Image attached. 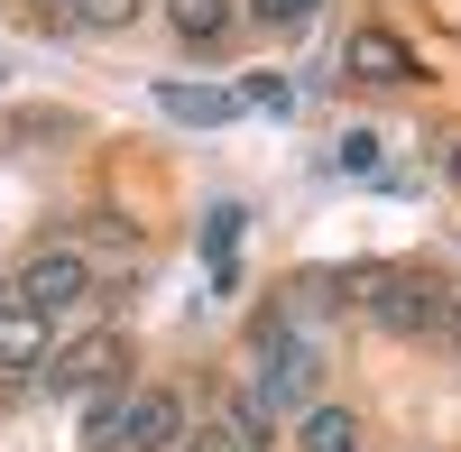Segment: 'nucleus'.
Returning a JSON list of instances; mask_svg holds the SVG:
<instances>
[{"mask_svg":"<svg viewBox=\"0 0 461 452\" xmlns=\"http://www.w3.org/2000/svg\"><path fill=\"white\" fill-rule=\"evenodd\" d=\"M443 277L434 268H378V277H360V314L378 323V332H397V342H425V332L443 323Z\"/></svg>","mask_w":461,"mask_h":452,"instance_id":"1","label":"nucleus"},{"mask_svg":"<svg viewBox=\"0 0 461 452\" xmlns=\"http://www.w3.org/2000/svg\"><path fill=\"white\" fill-rule=\"evenodd\" d=\"M10 305H28V314H47V323H65V314H84V305H93V258H84V249H37L28 268L10 277Z\"/></svg>","mask_w":461,"mask_h":452,"instance_id":"2","label":"nucleus"},{"mask_svg":"<svg viewBox=\"0 0 461 452\" xmlns=\"http://www.w3.org/2000/svg\"><path fill=\"white\" fill-rule=\"evenodd\" d=\"M258 406L267 416H304V406H314V351H304L277 314L258 323Z\"/></svg>","mask_w":461,"mask_h":452,"instance_id":"3","label":"nucleus"},{"mask_svg":"<svg viewBox=\"0 0 461 452\" xmlns=\"http://www.w3.org/2000/svg\"><path fill=\"white\" fill-rule=\"evenodd\" d=\"M111 369H130L121 332H84V342H65V351L37 360V379H47L56 397H93V388H111Z\"/></svg>","mask_w":461,"mask_h":452,"instance_id":"4","label":"nucleus"},{"mask_svg":"<svg viewBox=\"0 0 461 452\" xmlns=\"http://www.w3.org/2000/svg\"><path fill=\"white\" fill-rule=\"evenodd\" d=\"M185 397L176 388H130V425H121V452H176L185 443Z\"/></svg>","mask_w":461,"mask_h":452,"instance_id":"5","label":"nucleus"},{"mask_svg":"<svg viewBox=\"0 0 461 452\" xmlns=\"http://www.w3.org/2000/svg\"><path fill=\"white\" fill-rule=\"evenodd\" d=\"M341 65L360 74V84H415V47L397 28H351V47H341Z\"/></svg>","mask_w":461,"mask_h":452,"instance_id":"6","label":"nucleus"},{"mask_svg":"<svg viewBox=\"0 0 461 452\" xmlns=\"http://www.w3.org/2000/svg\"><path fill=\"white\" fill-rule=\"evenodd\" d=\"M295 452H360V406L314 397V406L295 416Z\"/></svg>","mask_w":461,"mask_h":452,"instance_id":"7","label":"nucleus"},{"mask_svg":"<svg viewBox=\"0 0 461 452\" xmlns=\"http://www.w3.org/2000/svg\"><path fill=\"white\" fill-rule=\"evenodd\" d=\"M230 19H240V0H167V28L185 37V47H212V37H230Z\"/></svg>","mask_w":461,"mask_h":452,"instance_id":"8","label":"nucleus"},{"mask_svg":"<svg viewBox=\"0 0 461 452\" xmlns=\"http://www.w3.org/2000/svg\"><path fill=\"white\" fill-rule=\"evenodd\" d=\"M37 360H47V314L0 305V369H37Z\"/></svg>","mask_w":461,"mask_h":452,"instance_id":"9","label":"nucleus"},{"mask_svg":"<svg viewBox=\"0 0 461 452\" xmlns=\"http://www.w3.org/2000/svg\"><path fill=\"white\" fill-rule=\"evenodd\" d=\"M121 425H130V388L111 379V388H93V406H84V452H121Z\"/></svg>","mask_w":461,"mask_h":452,"instance_id":"10","label":"nucleus"},{"mask_svg":"<svg viewBox=\"0 0 461 452\" xmlns=\"http://www.w3.org/2000/svg\"><path fill=\"white\" fill-rule=\"evenodd\" d=\"M158 102L176 111V121H230V102H221V93H185V84H167Z\"/></svg>","mask_w":461,"mask_h":452,"instance_id":"11","label":"nucleus"},{"mask_svg":"<svg viewBox=\"0 0 461 452\" xmlns=\"http://www.w3.org/2000/svg\"><path fill=\"white\" fill-rule=\"evenodd\" d=\"M314 10H323V0H249V19H258V28H304Z\"/></svg>","mask_w":461,"mask_h":452,"instance_id":"12","label":"nucleus"},{"mask_svg":"<svg viewBox=\"0 0 461 452\" xmlns=\"http://www.w3.org/2000/svg\"><path fill=\"white\" fill-rule=\"evenodd\" d=\"M176 452H249V443H240V434H230V425L212 416V425H185V443H176Z\"/></svg>","mask_w":461,"mask_h":452,"instance_id":"13","label":"nucleus"},{"mask_svg":"<svg viewBox=\"0 0 461 452\" xmlns=\"http://www.w3.org/2000/svg\"><path fill=\"white\" fill-rule=\"evenodd\" d=\"M74 19H84V28H130L139 0H74Z\"/></svg>","mask_w":461,"mask_h":452,"instance_id":"14","label":"nucleus"},{"mask_svg":"<svg viewBox=\"0 0 461 452\" xmlns=\"http://www.w3.org/2000/svg\"><path fill=\"white\" fill-rule=\"evenodd\" d=\"M341 167L369 176V167H378V139H369V130H351V139H341Z\"/></svg>","mask_w":461,"mask_h":452,"instance_id":"15","label":"nucleus"},{"mask_svg":"<svg viewBox=\"0 0 461 452\" xmlns=\"http://www.w3.org/2000/svg\"><path fill=\"white\" fill-rule=\"evenodd\" d=\"M230 231H240V212H230V203H221V212L203 221V258H221V249H230Z\"/></svg>","mask_w":461,"mask_h":452,"instance_id":"16","label":"nucleus"},{"mask_svg":"<svg viewBox=\"0 0 461 452\" xmlns=\"http://www.w3.org/2000/svg\"><path fill=\"white\" fill-rule=\"evenodd\" d=\"M443 332H452V342H461V286L443 295Z\"/></svg>","mask_w":461,"mask_h":452,"instance_id":"17","label":"nucleus"},{"mask_svg":"<svg viewBox=\"0 0 461 452\" xmlns=\"http://www.w3.org/2000/svg\"><path fill=\"white\" fill-rule=\"evenodd\" d=\"M443 176H452V185H461V139H443Z\"/></svg>","mask_w":461,"mask_h":452,"instance_id":"18","label":"nucleus"}]
</instances>
